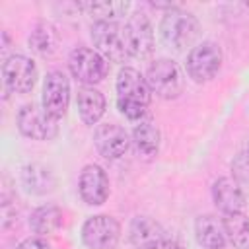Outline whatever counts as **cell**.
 Listing matches in <instances>:
<instances>
[{"mask_svg":"<svg viewBox=\"0 0 249 249\" xmlns=\"http://www.w3.org/2000/svg\"><path fill=\"white\" fill-rule=\"evenodd\" d=\"M91 39L97 53L111 62H124L130 56L126 29L119 21H97L91 27Z\"/></svg>","mask_w":249,"mask_h":249,"instance_id":"obj_4","label":"cell"},{"mask_svg":"<svg viewBox=\"0 0 249 249\" xmlns=\"http://www.w3.org/2000/svg\"><path fill=\"white\" fill-rule=\"evenodd\" d=\"M247 152H249V142H247Z\"/></svg>","mask_w":249,"mask_h":249,"instance_id":"obj_27","label":"cell"},{"mask_svg":"<svg viewBox=\"0 0 249 249\" xmlns=\"http://www.w3.org/2000/svg\"><path fill=\"white\" fill-rule=\"evenodd\" d=\"M226 239L233 249H249V218L243 212H230L222 218Z\"/></svg>","mask_w":249,"mask_h":249,"instance_id":"obj_20","label":"cell"},{"mask_svg":"<svg viewBox=\"0 0 249 249\" xmlns=\"http://www.w3.org/2000/svg\"><path fill=\"white\" fill-rule=\"evenodd\" d=\"M138 249H181V247H179L177 241L167 239V237H161V239H156L152 243H146V245H142Z\"/></svg>","mask_w":249,"mask_h":249,"instance_id":"obj_25","label":"cell"},{"mask_svg":"<svg viewBox=\"0 0 249 249\" xmlns=\"http://www.w3.org/2000/svg\"><path fill=\"white\" fill-rule=\"evenodd\" d=\"M68 103H70V82L66 74L60 70L49 72L43 82V99H41L43 109L51 117L60 119L66 115Z\"/></svg>","mask_w":249,"mask_h":249,"instance_id":"obj_10","label":"cell"},{"mask_svg":"<svg viewBox=\"0 0 249 249\" xmlns=\"http://www.w3.org/2000/svg\"><path fill=\"white\" fill-rule=\"evenodd\" d=\"M198 31H200L198 19L191 12L181 10L177 6L167 10L160 21V37L163 45L173 51H183L191 47L196 41Z\"/></svg>","mask_w":249,"mask_h":249,"instance_id":"obj_2","label":"cell"},{"mask_svg":"<svg viewBox=\"0 0 249 249\" xmlns=\"http://www.w3.org/2000/svg\"><path fill=\"white\" fill-rule=\"evenodd\" d=\"M146 82L150 91L161 99H175L185 88V76L179 64L171 58H158L152 62L146 72Z\"/></svg>","mask_w":249,"mask_h":249,"instance_id":"obj_3","label":"cell"},{"mask_svg":"<svg viewBox=\"0 0 249 249\" xmlns=\"http://www.w3.org/2000/svg\"><path fill=\"white\" fill-rule=\"evenodd\" d=\"M160 138H161L160 128L152 121H140L132 130V142H134L136 150L146 158H152L158 154Z\"/></svg>","mask_w":249,"mask_h":249,"instance_id":"obj_21","label":"cell"},{"mask_svg":"<svg viewBox=\"0 0 249 249\" xmlns=\"http://www.w3.org/2000/svg\"><path fill=\"white\" fill-rule=\"evenodd\" d=\"M115 88H117V107H119V111L130 121L142 119L146 115L150 99H152V91L148 88L146 76H142L132 66H124L117 74Z\"/></svg>","mask_w":249,"mask_h":249,"instance_id":"obj_1","label":"cell"},{"mask_svg":"<svg viewBox=\"0 0 249 249\" xmlns=\"http://www.w3.org/2000/svg\"><path fill=\"white\" fill-rule=\"evenodd\" d=\"M128 237H130V241H132L134 245L142 247V245L152 243V241H156V239H161V237H165V235H163L161 226H160L156 220H152V218H148V216H136V218L130 222Z\"/></svg>","mask_w":249,"mask_h":249,"instance_id":"obj_22","label":"cell"},{"mask_svg":"<svg viewBox=\"0 0 249 249\" xmlns=\"http://www.w3.org/2000/svg\"><path fill=\"white\" fill-rule=\"evenodd\" d=\"M212 200L214 204L224 212H243L245 206V195L239 187V181L233 177H220L212 185Z\"/></svg>","mask_w":249,"mask_h":249,"instance_id":"obj_14","label":"cell"},{"mask_svg":"<svg viewBox=\"0 0 249 249\" xmlns=\"http://www.w3.org/2000/svg\"><path fill=\"white\" fill-rule=\"evenodd\" d=\"M195 237L204 249H224L228 241L224 224L214 214H202L195 220Z\"/></svg>","mask_w":249,"mask_h":249,"instance_id":"obj_15","label":"cell"},{"mask_svg":"<svg viewBox=\"0 0 249 249\" xmlns=\"http://www.w3.org/2000/svg\"><path fill=\"white\" fill-rule=\"evenodd\" d=\"M84 12H88L97 21H117L128 12V2H88L80 4Z\"/></svg>","mask_w":249,"mask_h":249,"instance_id":"obj_23","label":"cell"},{"mask_svg":"<svg viewBox=\"0 0 249 249\" xmlns=\"http://www.w3.org/2000/svg\"><path fill=\"white\" fill-rule=\"evenodd\" d=\"M2 78L6 89L14 93H27L37 82V66L23 54H10L2 62Z\"/></svg>","mask_w":249,"mask_h":249,"instance_id":"obj_9","label":"cell"},{"mask_svg":"<svg viewBox=\"0 0 249 249\" xmlns=\"http://www.w3.org/2000/svg\"><path fill=\"white\" fill-rule=\"evenodd\" d=\"M18 128L31 140H53L58 134V119L51 117L43 105L27 103L18 111Z\"/></svg>","mask_w":249,"mask_h":249,"instance_id":"obj_7","label":"cell"},{"mask_svg":"<svg viewBox=\"0 0 249 249\" xmlns=\"http://www.w3.org/2000/svg\"><path fill=\"white\" fill-rule=\"evenodd\" d=\"M21 185L31 195H47L54 191L56 177L54 173L43 163H29L21 169Z\"/></svg>","mask_w":249,"mask_h":249,"instance_id":"obj_16","label":"cell"},{"mask_svg":"<svg viewBox=\"0 0 249 249\" xmlns=\"http://www.w3.org/2000/svg\"><path fill=\"white\" fill-rule=\"evenodd\" d=\"M70 74L84 86L99 84L109 72V60L89 47H78L68 56Z\"/></svg>","mask_w":249,"mask_h":249,"instance_id":"obj_5","label":"cell"},{"mask_svg":"<svg viewBox=\"0 0 249 249\" xmlns=\"http://www.w3.org/2000/svg\"><path fill=\"white\" fill-rule=\"evenodd\" d=\"M93 144L105 160H119L128 150L130 140L123 126H119L115 123H107V124H99L95 128Z\"/></svg>","mask_w":249,"mask_h":249,"instance_id":"obj_12","label":"cell"},{"mask_svg":"<svg viewBox=\"0 0 249 249\" xmlns=\"http://www.w3.org/2000/svg\"><path fill=\"white\" fill-rule=\"evenodd\" d=\"M121 239V224L109 214L89 216L82 226V241L88 249H115Z\"/></svg>","mask_w":249,"mask_h":249,"instance_id":"obj_8","label":"cell"},{"mask_svg":"<svg viewBox=\"0 0 249 249\" xmlns=\"http://www.w3.org/2000/svg\"><path fill=\"white\" fill-rule=\"evenodd\" d=\"M64 224V214L56 204H43L33 210L29 218V226L39 235H51L58 231Z\"/></svg>","mask_w":249,"mask_h":249,"instance_id":"obj_18","label":"cell"},{"mask_svg":"<svg viewBox=\"0 0 249 249\" xmlns=\"http://www.w3.org/2000/svg\"><path fill=\"white\" fill-rule=\"evenodd\" d=\"M78 113L86 124H95L105 113V97L93 86H82L78 89Z\"/></svg>","mask_w":249,"mask_h":249,"instance_id":"obj_17","label":"cell"},{"mask_svg":"<svg viewBox=\"0 0 249 249\" xmlns=\"http://www.w3.org/2000/svg\"><path fill=\"white\" fill-rule=\"evenodd\" d=\"M78 191L86 204L101 206L109 196V177L105 169L97 163H89L80 171Z\"/></svg>","mask_w":249,"mask_h":249,"instance_id":"obj_11","label":"cell"},{"mask_svg":"<svg viewBox=\"0 0 249 249\" xmlns=\"http://www.w3.org/2000/svg\"><path fill=\"white\" fill-rule=\"evenodd\" d=\"M231 171L235 181H249V152L239 154L231 161Z\"/></svg>","mask_w":249,"mask_h":249,"instance_id":"obj_24","label":"cell"},{"mask_svg":"<svg viewBox=\"0 0 249 249\" xmlns=\"http://www.w3.org/2000/svg\"><path fill=\"white\" fill-rule=\"evenodd\" d=\"M124 29H126L130 56H146L154 47V31L150 19L142 12L132 14L124 23Z\"/></svg>","mask_w":249,"mask_h":249,"instance_id":"obj_13","label":"cell"},{"mask_svg":"<svg viewBox=\"0 0 249 249\" xmlns=\"http://www.w3.org/2000/svg\"><path fill=\"white\" fill-rule=\"evenodd\" d=\"M33 53L41 56H51L58 47V31L51 21H37L27 37Z\"/></svg>","mask_w":249,"mask_h":249,"instance_id":"obj_19","label":"cell"},{"mask_svg":"<svg viewBox=\"0 0 249 249\" xmlns=\"http://www.w3.org/2000/svg\"><path fill=\"white\" fill-rule=\"evenodd\" d=\"M222 66V49L214 41H202L195 45L187 54V74L193 82H210Z\"/></svg>","mask_w":249,"mask_h":249,"instance_id":"obj_6","label":"cell"},{"mask_svg":"<svg viewBox=\"0 0 249 249\" xmlns=\"http://www.w3.org/2000/svg\"><path fill=\"white\" fill-rule=\"evenodd\" d=\"M16 249H51V247H49V243H47L45 239H41V237H27V239H23Z\"/></svg>","mask_w":249,"mask_h":249,"instance_id":"obj_26","label":"cell"}]
</instances>
